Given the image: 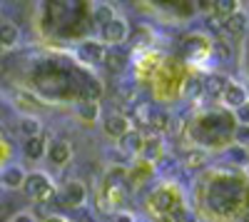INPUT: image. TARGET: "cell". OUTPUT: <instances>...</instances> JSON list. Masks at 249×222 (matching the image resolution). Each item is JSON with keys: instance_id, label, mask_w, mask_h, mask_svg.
Masks as SVG:
<instances>
[{"instance_id": "cell-1", "label": "cell", "mask_w": 249, "mask_h": 222, "mask_svg": "<svg viewBox=\"0 0 249 222\" xmlns=\"http://www.w3.org/2000/svg\"><path fill=\"white\" fill-rule=\"evenodd\" d=\"M23 187H25V195L37 200V203H50V200H55V190L50 185V180L40 172H33L30 177H25Z\"/></svg>"}, {"instance_id": "cell-2", "label": "cell", "mask_w": 249, "mask_h": 222, "mask_svg": "<svg viewBox=\"0 0 249 222\" xmlns=\"http://www.w3.org/2000/svg\"><path fill=\"white\" fill-rule=\"evenodd\" d=\"M102 35H105V40L112 43V45L124 43V40H127V23L120 20V18H115V20H110V23L102 28Z\"/></svg>"}, {"instance_id": "cell-3", "label": "cell", "mask_w": 249, "mask_h": 222, "mask_svg": "<svg viewBox=\"0 0 249 222\" xmlns=\"http://www.w3.org/2000/svg\"><path fill=\"white\" fill-rule=\"evenodd\" d=\"M222 97H224V103H227V105L237 110V108H242V105L247 103V90H244L242 85H237V83H227Z\"/></svg>"}, {"instance_id": "cell-4", "label": "cell", "mask_w": 249, "mask_h": 222, "mask_svg": "<svg viewBox=\"0 0 249 222\" xmlns=\"http://www.w3.org/2000/svg\"><path fill=\"white\" fill-rule=\"evenodd\" d=\"M85 197H88V192H85V185H82V183L70 180V183L65 185V203L70 207H80L82 203H85Z\"/></svg>"}, {"instance_id": "cell-5", "label": "cell", "mask_w": 249, "mask_h": 222, "mask_svg": "<svg viewBox=\"0 0 249 222\" xmlns=\"http://www.w3.org/2000/svg\"><path fill=\"white\" fill-rule=\"evenodd\" d=\"M80 55L85 57V60H90V63H102V60H105V55H107V50H105V45H102V43L88 40V43L80 45Z\"/></svg>"}, {"instance_id": "cell-6", "label": "cell", "mask_w": 249, "mask_h": 222, "mask_svg": "<svg viewBox=\"0 0 249 222\" xmlns=\"http://www.w3.org/2000/svg\"><path fill=\"white\" fill-rule=\"evenodd\" d=\"M50 160L55 165H65L68 160H70V155H72V148H70V143H65V140H57V143H53L50 145Z\"/></svg>"}, {"instance_id": "cell-7", "label": "cell", "mask_w": 249, "mask_h": 222, "mask_svg": "<svg viewBox=\"0 0 249 222\" xmlns=\"http://www.w3.org/2000/svg\"><path fill=\"white\" fill-rule=\"evenodd\" d=\"M25 177H28V175L23 172V167H18V165L5 167L3 175H0V180H3V185H5V187H23Z\"/></svg>"}, {"instance_id": "cell-8", "label": "cell", "mask_w": 249, "mask_h": 222, "mask_svg": "<svg viewBox=\"0 0 249 222\" xmlns=\"http://www.w3.org/2000/svg\"><path fill=\"white\" fill-rule=\"evenodd\" d=\"M142 143H144V137L137 130H127V132L120 137V150L122 152H140L142 150Z\"/></svg>"}, {"instance_id": "cell-9", "label": "cell", "mask_w": 249, "mask_h": 222, "mask_svg": "<svg viewBox=\"0 0 249 222\" xmlns=\"http://www.w3.org/2000/svg\"><path fill=\"white\" fill-rule=\"evenodd\" d=\"M127 130H130V120L124 117V115H112V117L105 120V132H107V135L122 137Z\"/></svg>"}, {"instance_id": "cell-10", "label": "cell", "mask_w": 249, "mask_h": 222, "mask_svg": "<svg viewBox=\"0 0 249 222\" xmlns=\"http://www.w3.org/2000/svg\"><path fill=\"white\" fill-rule=\"evenodd\" d=\"M20 40V30L15 23H0V48H13Z\"/></svg>"}, {"instance_id": "cell-11", "label": "cell", "mask_w": 249, "mask_h": 222, "mask_svg": "<svg viewBox=\"0 0 249 222\" xmlns=\"http://www.w3.org/2000/svg\"><path fill=\"white\" fill-rule=\"evenodd\" d=\"M224 30L227 33H232V35H242L247 30V15L244 13H232V15H227L224 18Z\"/></svg>"}, {"instance_id": "cell-12", "label": "cell", "mask_w": 249, "mask_h": 222, "mask_svg": "<svg viewBox=\"0 0 249 222\" xmlns=\"http://www.w3.org/2000/svg\"><path fill=\"white\" fill-rule=\"evenodd\" d=\"M48 152V145H45V137L43 135H37V137H28V143H25V155L30 160H40V157H45Z\"/></svg>"}, {"instance_id": "cell-13", "label": "cell", "mask_w": 249, "mask_h": 222, "mask_svg": "<svg viewBox=\"0 0 249 222\" xmlns=\"http://www.w3.org/2000/svg\"><path fill=\"white\" fill-rule=\"evenodd\" d=\"M224 88H227V80L222 77V75H210L202 83V92H207V95H222L224 92Z\"/></svg>"}, {"instance_id": "cell-14", "label": "cell", "mask_w": 249, "mask_h": 222, "mask_svg": "<svg viewBox=\"0 0 249 222\" xmlns=\"http://www.w3.org/2000/svg\"><path fill=\"white\" fill-rule=\"evenodd\" d=\"M80 117L82 120H88V123H95V120L100 117V105L95 103V100H82L80 108H77Z\"/></svg>"}, {"instance_id": "cell-15", "label": "cell", "mask_w": 249, "mask_h": 222, "mask_svg": "<svg viewBox=\"0 0 249 222\" xmlns=\"http://www.w3.org/2000/svg\"><path fill=\"white\" fill-rule=\"evenodd\" d=\"M112 73H122L124 70V65H127V57H124V53H120V50H112V53H107L105 55V60H102Z\"/></svg>"}, {"instance_id": "cell-16", "label": "cell", "mask_w": 249, "mask_h": 222, "mask_svg": "<svg viewBox=\"0 0 249 222\" xmlns=\"http://www.w3.org/2000/svg\"><path fill=\"white\" fill-rule=\"evenodd\" d=\"M142 157H147V160H157L162 155V140L160 137H150V140H144L142 143Z\"/></svg>"}, {"instance_id": "cell-17", "label": "cell", "mask_w": 249, "mask_h": 222, "mask_svg": "<svg viewBox=\"0 0 249 222\" xmlns=\"http://www.w3.org/2000/svg\"><path fill=\"white\" fill-rule=\"evenodd\" d=\"M18 130L23 132L25 137H37L40 130H43V125H40L37 117H23V120H20V125H18Z\"/></svg>"}, {"instance_id": "cell-18", "label": "cell", "mask_w": 249, "mask_h": 222, "mask_svg": "<svg viewBox=\"0 0 249 222\" xmlns=\"http://www.w3.org/2000/svg\"><path fill=\"white\" fill-rule=\"evenodd\" d=\"M147 123H150L152 130H167V128H170V117L164 115V112H160V110H150Z\"/></svg>"}, {"instance_id": "cell-19", "label": "cell", "mask_w": 249, "mask_h": 222, "mask_svg": "<svg viewBox=\"0 0 249 222\" xmlns=\"http://www.w3.org/2000/svg\"><path fill=\"white\" fill-rule=\"evenodd\" d=\"M214 10L219 18H227L239 10V0H214Z\"/></svg>"}, {"instance_id": "cell-20", "label": "cell", "mask_w": 249, "mask_h": 222, "mask_svg": "<svg viewBox=\"0 0 249 222\" xmlns=\"http://www.w3.org/2000/svg\"><path fill=\"white\" fill-rule=\"evenodd\" d=\"M110 20H115V8L112 5H97L95 8V23L105 28Z\"/></svg>"}, {"instance_id": "cell-21", "label": "cell", "mask_w": 249, "mask_h": 222, "mask_svg": "<svg viewBox=\"0 0 249 222\" xmlns=\"http://www.w3.org/2000/svg\"><path fill=\"white\" fill-rule=\"evenodd\" d=\"M172 203H175V197H172L167 190H160V192L155 195V207H157L160 212H167V210L172 207Z\"/></svg>"}, {"instance_id": "cell-22", "label": "cell", "mask_w": 249, "mask_h": 222, "mask_svg": "<svg viewBox=\"0 0 249 222\" xmlns=\"http://www.w3.org/2000/svg\"><path fill=\"white\" fill-rule=\"evenodd\" d=\"M172 222H197V215H195L192 210L177 205V207L172 210Z\"/></svg>"}, {"instance_id": "cell-23", "label": "cell", "mask_w": 249, "mask_h": 222, "mask_svg": "<svg viewBox=\"0 0 249 222\" xmlns=\"http://www.w3.org/2000/svg\"><path fill=\"white\" fill-rule=\"evenodd\" d=\"M184 95L187 97H199L202 95V80L199 77H190V80H187V83H184Z\"/></svg>"}, {"instance_id": "cell-24", "label": "cell", "mask_w": 249, "mask_h": 222, "mask_svg": "<svg viewBox=\"0 0 249 222\" xmlns=\"http://www.w3.org/2000/svg\"><path fill=\"white\" fill-rule=\"evenodd\" d=\"M100 95H102V85L97 83V80H90L88 88H85V100H95V103H97Z\"/></svg>"}, {"instance_id": "cell-25", "label": "cell", "mask_w": 249, "mask_h": 222, "mask_svg": "<svg viewBox=\"0 0 249 222\" xmlns=\"http://www.w3.org/2000/svg\"><path fill=\"white\" fill-rule=\"evenodd\" d=\"M155 163H157V172H167V170H172L177 165V160L175 157H167V155H160Z\"/></svg>"}, {"instance_id": "cell-26", "label": "cell", "mask_w": 249, "mask_h": 222, "mask_svg": "<svg viewBox=\"0 0 249 222\" xmlns=\"http://www.w3.org/2000/svg\"><path fill=\"white\" fill-rule=\"evenodd\" d=\"M234 140H237V145H239V148L249 145V125H239L237 132H234Z\"/></svg>"}, {"instance_id": "cell-27", "label": "cell", "mask_w": 249, "mask_h": 222, "mask_svg": "<svg viewBox=\"0 0 249 222\" xmlns=\"http://www.w3.org/2000/svg\"><path fill=\"white\" fill-rule=\"evenodd\" d=\"M204 160H207V155H204L202 150H192L190 157H187V165H190V167H197V165L204 163Z\"/></svg>"}, {"instance_id": "cell-28", "label": "cell", "mask_w": 249, "mask_h": 222, "mask_svg": "<svg viewBox=\"0 0 249 222\" xmlns=\"http://www.w3.org/2000/svg\"><path fill=\"white\" fill-rule=\"evenodd\" d=\"M207 28H210L212 33H219V30H224V20L219 15H210L207 18Z\"/></svg>"}, {"instance_id": "cell-29", "label": "cell", "mask_w": 249, "mask_h": 222, "mask_svg": "<svg viewBox=\"0 0 249 222\" xmlns=\"http://www.w3.org/2000/svg\"><path fill=\"white\" fill-rule=\"evenodd\" d=\"M237 117L242 125H249V103H244L242 108H237Z\"/></svg>"}, {"instance_id": "cell-30", "label": "cell", "mask_w": 249, "mask_h": 222, "mask_svg": "<svg viewBox=\"0 0 249 222\" xmlns=\"http://www.w3.org/2000/svg\"><path fill=\"white\" fill-rule=\"evenodd\" d=\"M214 50H217V55H219L222 60H227V57L232 55V53H230V48H227L224 43H214Z\"/></svg>"}, {"instance_id": "cell-31", "label": "cell", "mask_w": 249, "mask_h": 222, "mask_svg": "<svg viewBox=\"0 0 249 222\" xmlns=\"http://www.w3.org/2000/svg\"><path fill=\"white\" fill-rule=\"evenodd\" d=\"M232 152H234L232 157L237 160V163H244V160H247V155H244V148H239V145H237V148H234Z\"/></svg>"}, {"instance_id": "cell-32", "label": "cell", "mask_w": 249, "mask_h": 222, "mask_svg": "<svg viewBox=\"0 0 249 222\" xmlns=\"http://www.w3.org/2000/svg\"><path fill=\"white\" fill-rule=\"evenodd\" d=\"M37 215H40V217H50V212H48V205H45V203H37Z\"/></svg>"}, {"instance_id": "cell-33", "label": "cell", "mask_w": 249, "mask_h": 222, "mask_svg": "<svg viewBox=\"0 0 249 222\" xmlns=\"http://www.w3.org/2000/svg\"><path fill=\"white\" fill-rule=\"evenodd\" d=\"M115 222H132V215H127V212H120V215L115 217Z\"/></svg>"}, {"instance_id": "cell-34", "label": "cell", "mask_w": 249, "mask_h": 222, "mask_svg": "<svg viewBox=\"0 0 249 222\" xmlns=\"http://www.w3.org/2000/svg\"><path fill=\"white\" fill-rule=\"evenodd\" d=\"M13 222H35V217L33 215H18Z\"/></svg>"}, {"instance_id": "cell-35", "label": "cell", "mask_w": 249, "mask_h": 222, "mask_svg": "<svg viewBox=\"0 0 249 222\" xmlns=\"http://www.w3.org/2000/svg\"><path fill=\"white\" fill-rule=\"evenodd\" d=\"M45 222H65V220L57 217V215H50V217H45Z\"/></svg>"}, {"instance_id": "cell-36", "label": "cell", "mask_w": 249, "mask_h": 222, "mask_svg": "<svg viewBox=\"0 0 249 222\" xmlns=\"http://www.w3.org/2000/svg\"><path fill=\"white\" fill-rule=\"evenodd\" d=\"M155 222H172V220H167V217H160V220H155Z\"/></svg>"}]
</instances>
